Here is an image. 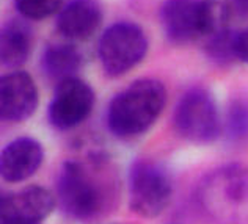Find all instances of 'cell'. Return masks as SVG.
Here are the masks:
<instances>
[{"label": "cell", "mask_w": 248, "mask_h": 224, "mask_svg": "<svg viewBox=\"0 0 248 224\" xmlns=\"http://www.w3.org/2000/svg\"><path fill=\"white\" fill-rule=\"evenodd\" d=\"M19 15L30 21H41L60 13L63 0H15Z\"/></svg>", "instance_id": "16"}, {"label": "cell", "mask_w": 248, "mask_h": 224, "mask_svg": "<svg viewBox=\"0 0 248 224\" xmlns=\"http://www.w3.org/2000/svg\"><path fill=\"white\" fill-rule=\"evenodd\" d=\"M44 160V149L30 136H22L6 144L0 157V174L10 183H19L31 177Z\"/></svg>", "instance_id": "11"}, {"label": "cell", "mask_w": 248, "mask_h": 224, "mask_svg": "<svg viewBox=\"0 0 248 224\" xmlns=\"http://www.w3.org/2000/svg\"><path fill=\"white\" fill-rule=\"evenodd\" d=\"M167 102L164 83L155 78H140L116 94L107 110V126L115 136L143 135L159 119Z\"/></svg>", "instance_id": "3"}, {"label": "cell", "mask_w": 248, "mask_h": 224, "mask_svg": "<svg viewBox=\"0 0 248 224\" xmlns=\"http://www.w3.org/2000/svg\"><path fill=\"white\" fill-rule=\"evenodd\" d=\"M232 11L240 17H248V0H232Z\"/></svg>", "instance_id": "19"}, {"label": "cell", "mask_w": 248, "mask_h": 224, "mask_svg": "<svg viewBox=\"0 0 248 224\" xmlns=\"http://www.w3.org/2000/svg\"><path fill=\"white\" fill-rule=\"evenodd\" d=\"M148 52V38L134 22H116L102 33L97 54L102 69L110 77H120L134 69Z\"/></svg>", "instance_id": "6"}, {"label": "cell", "mask_w": 248, "mask_h": 224, "mask_svg": "<svg viewBox=\"0 0 248 224\" xmlns=\"http://www.w3.org/2000/svg\"><path fill=\"white\" fill-rule=\"evenodd\" d=\"M0 224H5V223H0Z\"/></svg>", "instance_id": "20"}, {"label": "cell", "mask_w": 248, "mask_h": 224, "mask_svg": "<svg viewBox=\"0 0 248 224\" xmlns=\"http://www.w3.org/2000/svg\"><path fill=\"white\" fill-rule=\"evenodd\" d=\"M236 36L237 31L226 29L206 39V54L212 61L226 64L232 60H237L236 57Z\"/></svg>", "instance_id": "15"}, {"label": "cell", "mask_w": 248, "mask_h": 224, "mask_svg": "<svg viewBox=\"0 0 248 224\" xmlns=\"http://www.w3.org/2000/svg\"><path fill=\"white\" fill-rule=\"evenodd\" d=\"M228 134L232 140L248 138V104L234 102L228 113Z\"/></svg>", "instance_id": "17"}, {"label": "cell", "mask_w": 248, "mask_h": 224, "mask_svg": "<svg viewBox=\"0 0 248 224\" xmlns=\"http://www.w3.org/2000/svg\"><path fill=\"white\" fill-rule=\"evenodd\" d=\"M236 57L237 60L248 64V27L242 31H237L236 36Z\"/></svg>", "instance_id": "18"}, {"label": "cell", "mask_w": 248, "mask_h": 224, "mask_svg": "<svg viewBox=\"0 0 248 224\" xmlns=\"http://www.w3.org/2000/svg\"><path fill=\"white\" fill-rule=\"evenodd\" d=\"M55 197L49 190L31 185L0 199V223L41 224L54 210Z\"/></svg>", "instance_id": "8"}, {"label": "cell", "mask_w": 248, "mask_h": 224, "mask_svg": "<svg viewBox=\"0 0 248 224\" xmlns=\"http://www.w3.org/2000/svg\"><path fill=\"white\" fill-rule=\"evenodd\" d=\"M197 202L215 224H248V166L234 163L211 171L197 188Z\"/></svg>", "instance_id": "2"}, {"label": "cell", "mask_w": 248, "mask_h": 224, "mask_svg": "<svg viewBox=\"0 0 248 224\" xmlns=\"http://www.w3.org/2000/svg\"><path fill=\"white\" fill-rule=\"evenodd\" d=\"M165 36L173 44H188L206 38L201 0H167L160 10Z\"/></svg>", "instance_id": "9"}, {"label": "cell", "mask_w": 248, "mask_h": 224, "mask_svg": "<svg viewBox=\"0 0 248 224\" xmlns=\"http://www.w3.org/2000/svg\"><path fill=\"white\" fill-rule=\"evenodd\" d=\"M174 127L179 136L195 144H209L217 140L221 124L212 94L200 87L186 91L176 104Z\"/></svg>", "instance_id": "4"}, {"label": "cell", "mask_w": 248, "mask_h": 224, "mask_svg": "<svg viewBox=\"0 0 248 224\" xmlns=\"http://www.w3.org/2000/svg\"><path fill=\"white\" fill-rule=\"evenodd\" d=\"M57 199L69 218L91 221L112 210L118 199V177L104 154L93 150L63 163Z\"/></svg>", "instance_id": "1"}, {"label": "cell", "mask_w": 248, "mask_h": 224, "mask_svg": "<svg viewBox=\"0 0 248 224\" xmlns=\"http://www.w3.org/2000/svg\"><path fill=\"white\" fill-rule=\"evenodd\" d=\"M38 107V90L27 72L16 71L0 80V115L3 121L29 119Z\"/></svg>", "instance_id": "10"}, {"label": "cell", "mask_w": 248, "mask_h": 224, "mask_svg": "<svg viewBox=\"0 0 248 224\" xmlns=\"http://www.w3.org/2000/svg\"><path fill=\"white\" fill-rule=\"evenodd\" d=\"M83 57L74 44L55 43L46 47L41 55V69L47 80L62 83L74 78L80 71Z\"/></svg>", "instance_id": "13"}, {"label": "cell", "mask_w": 248, "mask_h": 224, "mask_svg": "<svg viewBox=\"0 0 248 224\" xmlns=\"http://www.w3.org/2000/svg\"><path fill=\"white\" fill-rule=\"evenodd\" d=\"M173 183L168 171L153 160H137L129 171V202L137 215L155 218L168 207Z\"/></svg>", "instance_id": "5"}, {"label": "cell", "mask_w": 248, "mask_h": 224, "mask_svg": "<svg viewBox=\"0 0 248 224\" xmlns=\"http://www.w3.org/2000/svg\"><path fill=\"white\" fill-rule=\"evenodd\" d=\"M94 91L80 78H69L57 85L49 104V121L58 130H69L82 124L94 108Z\"/></svg>", "instance_id": "7"}, {"label": "cell", "mask_w": 248, "mask_h": 224, "mask_svg": "<svg viewBox=\"0 0 248 224\" xmlns=\"http://www.w3.org/2000/svg\"><path fill=\"white\" fill-rule=\"evenodd\" d=\"M31 39V30L24 21L13 19L3 25L0 35V60L5 68H19L27 61Z\"/></svg>", "instance_id": "14"}, {"label": "cell", "mask_w": 248, "mask_h": 224, "mask_svg": "<svg viewBox=\"0 0 248 224\" xmlns=\"http://www.w3.org/2000/svg\"><path fill=\"white\" fill-rule=\"evenodd\" d=\"M102 22L101 0H69L57 16V29L71 41H87Z\"/></svg>", "instance_id": "12"}]
</instances>
